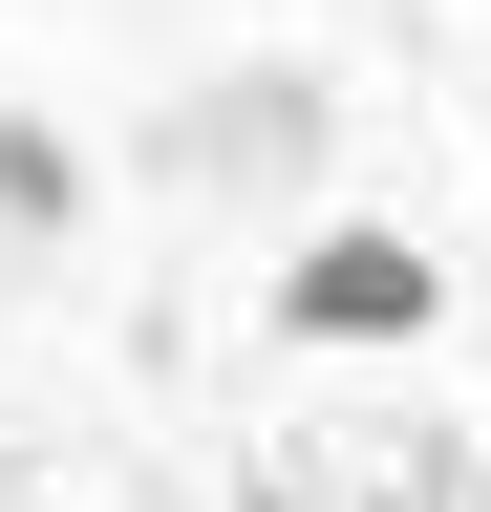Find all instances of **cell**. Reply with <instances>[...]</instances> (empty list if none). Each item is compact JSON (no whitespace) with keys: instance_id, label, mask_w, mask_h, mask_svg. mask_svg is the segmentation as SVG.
<instances>
[{"instance_id":"1","label":"cell","mask_w":491,"mask_h":512,"mask_svg":"<svg viewBox=\"0 0 491 512\" xmlns=\"http://www.w3.org/2000/svg\"><path fill=\"white\" fill-rule=\"evenodd\" d=\"M278 342H449V256L385 214H321L278 256Z\"/></svg>"},{"instance_id":"2","label":"cell","mask_w":491,"mask_h":512,"mask_svg":"<svg viewBox=\"0 0 491 512\" xmlns=\"http://www.w3.org/2000/svg\"><path fill=\"white\" fill-rule=\"evenodd\" d=\"M0 214H65V150L43 128H0Z\"/></svg>"},{"instance_id":"3","label":"cell","mask_w":491,"mask_h":512,"mask_svg":"<svg viewBox=\"0 0 491 512\" xmlns=\"http://www.w3.org/2000/svg\"><path fill=\"white\" fill-rule=\"evenodd\" d=\"M0 470H22V427H0Z\"/></svg>"}]
</instances>
